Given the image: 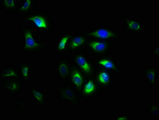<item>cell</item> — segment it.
Here are the masks:
<instances>
[{
  "label": "cell",
  "instance_id": "4fadbf2b",
  "mask_svg": "<svg viewBox=\"0 0 159 120\" xmlns=\"http://www.w3.org/2000/svg\"><path fill=\"white\" fill-rule=\"evenodd\" d=\"M17 68L21 80L24 83H30L35 75L33 65L30 61L28 59H20L18 62Z\"/></svg>",
  "mask_w": 159,
  "mask_h": 120
},
{
  "label": "cell",
  "instance_id": "9c48e42d",
  "mask_svg": "<svg viewBox=\"0 0 159 120\" xmlns=\"http://www.w3.org/2000/svg\"><path fill=\"white\" fill-rule=\"evenodd\" d=\"M115 57L110 54H104L93 58L96 67L111 71L116 75L121 74L122 70Z\"/></svg>",
  "mask_w": 159,
  "mask_h": 120
},
{
  "label": "cell",
  "instance_id": "3957f363",
  "mask_svg": "<svg viewBox=\"0 0 159 120\" xmlns=\"http://www.w3.org/2000/svg\"><path fill=\"white\" fill-rule=\"evenodd\" d=\"M72 63L80 70L87 77L94 75L96 67L93 57L84 49L73 53H67Z\"/></svg>",
  "mask_w": 159,
  "mask_h": 120
},
{
  "label": "cell",
  "instance_id": "ba28073f",
  "mask_svg": "<svg viewBox=\"0 0 159 120\" xmlns=\"http://www.w3.org/2000/svg\"><path fill=\"white\" fill-rule=\"evenodd\" d=\"M116 75L113 72L102 68L96 67L93 75L100 92L107 91L113 86Z\"/></svg>",
  "mask_w": 159,
  "mask_h": 120
},
{
  "label": "cell",
  "instance_id": "5b68a950",
  "mask_svg": "<svg viewBox=\"0 0 159 120\" xmlns=\"http://www.w3.org/2000/svg\"><path fill=\"white\" fill-rule=\"evenodd\" d=\"M115 43L111 40L89 38L84 49L93 57L104 54L115 57L117 51L112 49Z\"/></svg>",
  "mask_w": 159,
  "mask_h": 120
},
{
  "label": "cell",
  "instance_id": "9a60e30c",
  "mask_svg": "<svg viewBox=\"0 0 159 120\" xmlns=\"http://www.w3.org/2000/svg\"><path fill=\"white\" fill-rule=\"evenodd\" d=\"M89 39V37L79 33L78 30H74L73 35L68 44L67 53H73L84 49Z\"/></svg>",
  "mask_w": 159,
  "mask_h": 120
},
{
  "label": "cell",
  "instance_id": "7c38bea8",
  "mask_svg": "<svg viewBox=\"0 0 159 120\" xmlns=\"http://www.w3.org/2000/svg\"><path fill=\"white\" fill-rule=\"evenodd\" d=\"M100 92L97 84L93 76L87 78L84 84L82 86L80 97V99L86 100L97 97Z\"/></svg>",
  "mask_w": 159,
  "mask_h": 120
},
{
  "label": "cell",
  "instance_id": "7a4b0ae2",
  "mask_svg": "<svg viewBox=\"0 0 159 120\" xmlns=\"http://www.w3.org/2000/svg\"><path fill=\"white\" fill-rule=\"evenodd\" d=\"M22 21L28 23L38 35H49L53 31L54 24L48 10H35L24 16Z\"/></svg>",
  "mask_w": 159,
  "mask_h": 120
},
{
  "label": "cell",
  "instance_id": "d4e9b609",
  "mask_svg": "<svg viewBox=\"0 0 159 120\" xmlns=\"http://www.w3.org/2000/svg\"><path fill=\"white\" fill-rule=\"evenodd\" d=\"M115 119L117 120H133L134 118L128 114H119L115 117Z\"/></svg>",
  "mask_w": 159,
  "mask_h": 120
},
{
  "label": "cell",
  "instance_id": "2e32d148",
  "mask_svg": "<svg viewBox=\"0 0 159 120\" xmlns=\"http://www.w3.org/2000/svg\"><path fill=\"white\" fill-rule=\"evenodd\" d=\"M73 35V33L65 32L58 37L54 45V53L56 56L62 55L66 53L70 40Z\"/></svg>",
  "mask_w": 159,
  "mask_h": 120
},
{
  "label": "cell",
  "instance_id": "52a82bcc",
  "mask_svg": "<svg viewBox=\"0 0 159 120\" xmlns=\"http://www.w3.org/2000/svg\"><path fill=\"white\" fill-rule=\"evenodd\" d=\"M71 65L72 62L66 54L58 56L53 69L56 74V80L63 84L68 85V78L70 73Z\"/></svg>",
  "mask_w": 159,
  "mask_h": 120
},
{
  "label": "cell",
  "instance_id": "30bf717a",
  "mask_svg": "<svg viewBox=\"0 0 159 120\" xmlns=\"http://www.w3.org/2000/svg\"><path fill=\"white\" fill-rule=\"evenodd\" d=\"M24 84L20 79L11 78L0 82V90L5 95H16L23 92Z\"/></svg>",
  "mask_w": 159,
  "mask_h": 120
},
{
  "label": "cell",
  "instance_id": "d6986e66",
  "mask_svg": "<svg viewBox=\"0 0 159 120\" xmlns=\"http://www.w3.org/2000/svg\"><path fill=\"white\" fill-rule=\"evenodd\" d=\"M37 2V0H24L14 12L17 16H26L34 10Z\"/></svg>",
  "mask_w": 159,
  "mask_h": 120
},
{
  "label": "cell",
  "instance_id": "e0dca14e",
  "mask_svg": "<svg viewBox=\"0 0 159 120\" xmlns=\"http://www.w3.org/2000/svg\"><path fill=\"white\" fill-rule=\"evenodd\" d=\"M28 89L30 90L31 97L39 107H45L48 101V99L45 92L37 88L34 85H29Z\"/></svg>",
  "mask_w": 159,
  "mask_h": 120
},
{
  "label": "cell",
  "instance_id": "277c9868",
  "mask_svg": "<svg viewBox=\"0 0 159 120\" xmlns=\"http://www.w3.org/2000/svg\"><path fill=\"white\" fill-rule=\"evenodd\" d=\"M89 38L111 40L122 45L123 39L117 30L111 25H97L85 31H78Z\"/></svg>",
  "mask_w": 159,
  "mask_h": 120
},
{
  "label": "cell",
  "instance_id": "ac0fdd59",
  "mask_svg": "<svg viewBox=\"0 0 159 120\" xmlns=\"http://www.w3.org/2000/svg\"><path fill=\"white\" fill-rule=\"evenodd\" d=\"M159 67L154 66L145 67L143 69V77L150 87L157 86V77Z\"/></svg>",
  "mask_w": 159,
  "mask_h": 120
},
{
  "label": "cell",
  "instance_id": "ffe728a7",
  "mask_svg": "<svg viewBox=\"0 0 159 120\" xmlns=\"http://www.w3.org/2000/svg\"><path fill=\"white\" fill-rule=\"evenodd\" d=\"M13 78L20 79L18 68L14 64H6L0 70V82Z\"/></svg>",
  "mask_w": 159,
  "mask_h": 120
},
{
  "label": "cell",
  "instance_id": "8fae6325",
  "mask_svg": "<svg viewBox=\"0 0 159 120\" xmlns=\"http://www.w3.org/2000/svg\"><path fill=\"white\" fill-rule=\"evenodd\" d=\"M87 78L80 70L77 68L72 62L68 84L75 89L79 96L82 86L86 82Z\"/></svg>",
  "mask_w": 159,
  "mask_h": 120
},
{
  "label": "cell",
  "instance_id": "5bb4252c",
  "mask_svg": "<svg viewBox=\"0 0 159 120\" xmlns=\"http://www.w3.org/2000/svg\"><path fill=\"white\" fill-rule=\"evenodd\" d=\"M122 21L125 33L137 35L144 31V27L140 19L130 18L128 16H123Z\"/></svg>",
  "mask_w": 159,
  "mask_h": 120
},
{
  "label": "cell",
  "instance_id": "6da1fadb",
  "mask_svg": "<svg viewBox=\"0 0 159 120\" xmlns=\"http://www.w3.org/2000/svg\"><path fill=\"white\" fill-rule=\"evenodd\" d=\"M23 44L18 48L19 51L27 55L42 54L48 48L47 42L39 40L38 35L30 26L22 25L19 28Z\"/></svg>",
  "mask_w": 159,
  "mask_h": 120
},
{
  "label": "cell",
  "instance_id": "7402d4cb",
  "mask_svg": "<svg viewBox=\"0 0 159 120\" xmlns=\"http://www.w3.org/2000/svg\"><path fill=\"white\" fill-rule=\"evenodd\" d=\"M147 112L150 116L151 119L159 120V103L153 99H151L149 102L147 106Z\"/></svg>",
  "mask_w": 159,
  "mask_h": 120
},
{
  "label": "cell",
  "instance_id": "44dd1931",
  "mask_svg": "<svg viewBox=\"0 0 159 120\" xmlns=\"http://www.w3.org/2000/svg\"><path fill=\"white\" fill-rule=\"evenodd\" d=\"M19 5L16 0H0V9L3 13L14 12Z\"/></svg>",
  "mask_w": 159,
  "mask_h": 120
},
{
  "label": "cell",
  "instance_id": "cb8c5ba5",
  "mask_svg": "<svg viewBox=\"0 0 159 120\" xmlns=\"http://www.w3.org/2000/svg\"><path fill=\"white\" fill-rule=\"evenodd\" d=\"M159 44H157L156 47L152 49L147 52V53L146 54V58H148L151 56H153L156 58H158L159 57Z\"/></svg>",
  "mask_w": 159,
  "mask_h": 120
},
{
  "label": "cell",
  "instance_id": "603a6c76",
  "mask_svg": "<svg viewBox=\"0 0 159 120\" xmlns=\"http://www.w3.org/2000/svg\"><path fill=\"white\" fill-rule=\"evenodd\" d=\"M27 101L25 99H20L14 102L11 105V110L15 114H20L26 111Z\"/></svg>",
  "mask_w": 159,
  "mask_h": 120
},
{
  "label": "cell",
  "instance_id": "8992f818",
  "mask_svg": "<svg viewBox=\"0 0 159 120\" xmlns=\"http://www.w3.org/2000/svg\"><path fill=\"white\" fill-rule=\"evenodd\" d=\"M54 87L58 94L57 100L62 102H66L72 107L80 108V98L75 89L69 85H64L56 80Z\"/></svg>",
  "mask_w": 159,
  "mask_h": 120
}]
</instances>
